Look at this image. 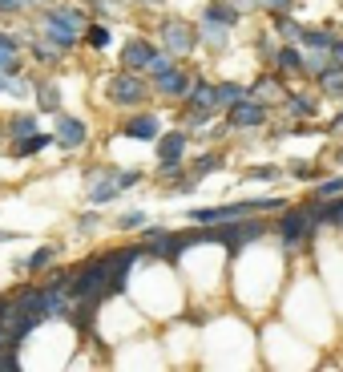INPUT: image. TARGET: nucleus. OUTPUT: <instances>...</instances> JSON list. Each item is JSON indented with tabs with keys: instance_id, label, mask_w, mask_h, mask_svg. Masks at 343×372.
<instances>
[{
	"instance_id": "nucleus-1",
	"label": "nucleus",
	"mask_w": 343,
	"mask_h": 372,
	"mask_svg": "<svg viewBox=\"0 0 343 372\" xmlns=\"http://www.w3.org/2000/svg\"><path fill=\"white\" fill-rule=\"evenodd\" d=\"M105 283H114V276H109V259H101V263L85 267V271H81V279H77V287H73V296L93 300V296H101V287H105Z\"/></svg>"
},
{
	"instance_id": "nucleus-2",
	"label": "nucleus",
	"mask_w": 343,
	"mask_h": 372,
	"mask_svg": "<svg viewBox=\"0 0 343 372\" xmlns=\"http://www.w3.org/2000/svg\"><path fill=\"white\" fill-rule=\"evenodd\" d=\"M311 227H315V214H307V210H295V214H287V219H283V235H287V243L303 239Z\"/></svg>"
},
{
	"instance_id": "nucleus-3",
	"label": "nucleus",
	"mask_w": 343,
	"mask_h": 372,
	"mask_svg": "<svg viewBox=\"0 0 343 372\" xmlns=\"http://www.w3.org/2000/svg\"><path fill=\"white\" fill-rule=\"evenodd\" d=\"M109 97H114V101H141V81H134V77H114V81H109Z\"/></svg>"
},
{
	"instance_id": "nucleus-4",
	"label": "nucleus",
	"mask_w": 343,
	"mask_h": 372,
	"mask_svg": "<svg viewBox=\"0 0 343 372\" xmlns=\"http://www.w3.org/2000/svg\"><path fill=\"white\" fill-rule=\"evenodd\" d=\"M61 134H57V142L61 146H81L85 142V126L77 121V117H61V126H57Z\"/></svg>"
},
{
	"instance_id": "nucleus-5",
	"label": "nucleus",
	"mask_w": 343,
	"mask_h": 372,
	"mask_svg": "<svg viewBox=\"0 0 343 372\" xmlns=\"http://www.w3.org/2000/svg\"><path fill=\"white\" fill-rule=\"evenodd\" d=\"M150 57H154V49L134 41V45H125V65H134V69H150Z\"/></svg>"
},
{
	"instance_id": "nucleus-6",
	"label": "nucleus",
	"mask_w": 343,
	"mask_h": 372,
	"mask_svg": "<svg viewBox=\"0 0 343 372\" xmlns=\"http://www.w3.org/2000/svg\"><path fill=\"white\" fill-rule=\"evenodd\" d=\"M161 162H178L182 158V150H186V138L182 134H170V138H161Z\"/></svg>"
},
{
	"instance_id": "nucleus-7",
	"label": "nucleus",
	"mask_w": 343,
	"mask_h": 372,
	"mask_svg": "<svg viewBox=\"0 0 343 372\" xmlns=\"http://www.w3.org/2000/svg\"><path fill=\"white\" fill-rule=\"evenodd\" d=\"M117 190H121V183H117V178H101V183L89 186V198H93V203H109Z\"/></svg>"
},
{
	"instance_id": "nucleus-8",
	"label": "nucleus",
	"mask_w": 343,
	"mask_h": 372,
	"mask_svg": "<svg viewBox=\"0 0 343 372\" xmlns=\"http://www.w3.org/2000/svg\"><path fill=\"white\" fill-rule=\"evenodd\" d=\"M166 41H170V49H178V53H182V49H194V37L186 33V24H170V28H166Z\"/></svg>"
},
{
	"instance_id": "nucleus-9",
	"label": "nucleus",
	"mask_w": 343,
	"mask_h": 372,
	"mask_svg": "<svg viewBox=\"0 0 343 372\" xmlns=\"http://www.w3.org/2000/svg\"><path fill=\"white\" fill-rule=\"evenodd\" d=\"M230 121H234V126H258V121H263V105H238V110L230 114Z\"/></svg>"
},
{
	"instance_id": "nucleus-10",
	"label": "nucleus",
	"mask_w": 343,
	"mask_h": 372,
	"mask_svg": "<svg viewBox=\"0 0 343 372\" xmlns=\"http://www.w3.org/2000/svg\"><path fill=\"white\" fill-rule=\"evenodd\" d=\"M154 130H158V121L154 117H137L125 126V134H134V138H154Z\"/></svg>"
},
{
	"instance_id": "nucleus-11",
	"label": "nucleus",
	"mask_w": 343,
	"mask_h": 372,
	"mask_svg": "<svg viewBox=\"0 0 343 372\" xmlns=\"http://www.w3.org/2000/svg\"><path fill=\"white\" fill-rule=\"evenodd\" d=\"M319 81H323V90H327V93H343V65H335V69H323Z\"/></svg>"
},
{
	"instance_id": "nucleus-12",
	"label": "nucleus",
	"mask_w": 343,
	"mask_h": 372,
	"mask_svg": "<svg viewBox=\"0 0 343 372\" xmlns=\"http://www.w3.org/2000/svg\"><path fill=\"white\" fill-rule=\"evenodd\" d=\"M0 69H17V49H12V41H0Z\"/></svg>"
},
{
	"instance_id": "nucleus-13",
	"label": "nucleus",
	"mask_w": 343,
	"mask_h": 372,
	"mask_svg": "<svg viewBox=\"0 0 343 372\" xmlns=\"http://www.w3.org/2000/svg\"><path fill=\"white\" fill-rule=\"evenodd\" d=\"M279 65H283V69H303V57H299L295 49H283V53H279Z\"/></svg>"
},
{
	"instance_id": "nucleus-14",
	"label": "nucleus",
	"mask_w": 343,
	"mask_h": 372,
	"mask_svg": "<svg viewBox=\"0 0 343 372\" xmlns=\"http://www.w3.org/2000/svg\"><path fill=\"white\" fill-rule=\"evenodd\" d=\"M89 45H97V49L109 45V28H105V24H93L89 28Z\"/></svg>"
},
{
	"instance_id": "nucleus-15",
	"label": "nucleus",
	"mask_w": 343,
	"mask_h": 372,
	"mask_svg": "<svg viewBox=\"0 0 343 372\" xmlns=\"http://www.w3.org/2000/svg\"><path fill=\"white\" fill-rule=\"evenodd\" d=\"M158 90H166V93H178V90H182V77L166 69V73H161V81H158Z\"/></svg>"
},
{
	"instance_id": "nucleus-16",
	"label": "nucleus",
	"mask_w": 343,
	"mask_h": 372,
	"mask_svg": "<svg viewBox=\"0 0 343 372\" xmlns=\"http://www.w3.org/2000/svg\"><path fill=\"white\" fill-rule=\"evenodd\" d=\"M49 259H53V247H45V251H37L33 259H24V267H33V271H41V267H49Z\"/></svg>"
},
{
	"instance_id": "nucleus-17",
	"label": "nucleus",
	"mask_w": 343,
	"mask_h": 372,
	"mask_svg": "<svg viewBox=\"0 0 343 372\" xmlns=\"http://www.w3.org/2000/svg\"><path fill=\"white\" fill-rule=\"evenodd\" d=\"M254 93H263L267 101H279V97H283V90H279L274 81H258V85H254Z\"/></svg>"
},
{
	"instance_id": "nucleus-18",
	"label": "nucleus",
	"mask_w": 343,
	"mask_h": 372,
	"mask_svg": "<svg viewBox=\"0 0 343 372\" xmlns=\"http://www.w3.org/2000/svg\"><path fill=\"white\" fill-rule=\"evenodd\" d=\"M238 97H243V90H238V85H222V90H218V101H222V105H234Z\"/></svg>"
},
{
	"instance_id": "nucleus-19",
	"label": "nucleus",
	"mask_w": 343,
	"mask_h": 372,
	"mask_svg": "<svg viewBox=\"0 0 343 372\" xmlns=\"http://www.w3.org/2000/svg\"><path fill=\"white\" fill-rule=\"evenodd\" d=\"M214 97H218V93L210 90V85H198V90H194V101H198V105H214Z\"/></svg>"
},
{
	"instance_id": "nucleus-20",
	"label": "nucleus",
	"mask_w": 343,
	"mask_h": 372,
	"mask_svg": "<svg viewBox=\"0 0 343 372\" xmlns=\"http://www.w3.org/2000/svg\"><path fill=\"white\" fill-rule=\"evenodd\" d=\"M340 190H343V178H331V183H323V186H319V198H335Z\"/></svg>"
},
{
	"instance_id": "nucleus-21",
	"label": "nucleus",
	"mask_w": 343,
	"mask_h": 372,
	"mask_svg": "<svg viewBox=\"0 0 343 372\" xmlns=\"http://www.w3.org/2000/svg\"><path fill=\"white\" fill-rule=\"evenodd\" d=\"M307 41H311V45L331 49V41H335V37H331V33H323V28H315V33H307Z\"/></svg>"
},
{
	"instance_id": "nucleus-22",
	"label": "nucleus",
	"mask_w": 343,
	"mask_h": 372,
	"mask_svg": "<svg viewBox=\"0 0 343 372\" xmlns=\"http://www.w3.org/2000/svg\"><path fill=\"white\" fill-rule=\"evenodd\" d=\"M210 21H234V8H222V4H214V8H210Z\"/></svg>"
},
{
	"instance_id": "nucleus-23",
	"label": "nucleus",
	"mask_w": 343,
	"mask_h": 372,
	"mask_svg": "<svg viewBox=\"0 0 343 372\" xmlns=\"http://www.w3.org/2000/svg\"><path fill=\"white\" fill-rule=\"evenodd\" d=\"M41 146H45V138H33V142H21V146H17V154H33V150H41Z\"/></svg>"
},
{
	"instance_id": "nucleus-24",
	"label": "nucleus",
	"mask_w": 343,
	"mask_h": 372,
	"mask_svg": "<svg viewBox=\"0 0 343 372\" xmlns=\"http://www.w3.org/2000/svg\"><path fill=\"white\" fill-rule=\"evenodd\" d=\"M41 105H45V110H57V90H45V93H41Z\"/></svg>"
},
{
	"instance_id": "nucleus-25",
	"label": "nucleus",
	"mask_w": 343,
	"mask_h": 372,
	"mask_svg": "<svg viewBox=\"0 0 343 372\" xmlns=\"http://www.w3.org/2000/svg\"><path fill=\"white\" fill-rule=\"evenodd\" d=\"M283 37H291V41H299V37H303V28H299V24H283Z\"/></svg>"
},
{
	"instance_id": "nucleus-26",
	"label": "nucleus",
	"mask_w": 343,
	"mask_h": 372,
	"mask_svg": "<svg viewBox=\"0 0 343 372\" xmlns=\"http://www.w3.org/2000/svg\"><path fill=\"white\" fill-rule=\"evenodd\" d=\"M331 57H335V65H343V41H331Z\"/></svg>"
},
{
	"instance_id": "nucleus-27",
	"label": "nucleus",
	"mask_w": 343,
	"mask_h": 372,
	"mask_svg": "<svg viewBox=\"0 0 343 372\" xmlns=\"http://www.w3.org/2000/svg\"><path fill=\"white\" fill-rule=\"evenodd\" d=\"M214 166H218V158H202V162H198V174H206V170H214Z\"/></svg>"
},
{
	"instance_id": "nucleus-28",
	"label": "nucleus",
	"mask_w": 343,
	"mask_h": 372,
	"mask_svg": "<svg viewBox=\"0 0 343 372\" xmlns=\"http://www.w3.org/2000/svg\"><path fill=\"white\" fill-rule=\"evenodd\" d=\"M17 4H21V0H0V8H17Z\"/></svg>"
},
{
	"instance_id": "nucleus-29",
	"label": "nucleus",
	"mask_w": 343,
	"mask_h": 372,
	"mask_svg": "<svg viewBox=\"0 0 343 372\" xmlns=\"http://www.w3.org/2000/svg\"><path fill=\"white\" fill-rule=\"evenodd\" d=\"M274 8H287V4H291V0H271Z\"/></svg>"
},
{
	"instance_id": "nucleus-30",
	"label": "nucleus",
	"mask_w": 343,
	"mask_h": 372,
	"mask_svg": "<svg viewBox=\"0 0 343 372\" xmlns=\"http://www.w3.org/2000/svg\"><path fill=\"white\" fill-rule=\"evenodd\" d=\"M335 130H343V117H335Z\"/></svg>"
},
{
	"instance_id": "nucleus-31",
	"label": "nucleus",
	"mask_w": 343,
	"mask_h": 372,
	"mask_svg": "<svg viewBox=\"0 0 343 372\" xmlns=\"http://www.w3.org/2000/svg\"><path fill=\"white\" fill-rule=\"evenodd\" d=\"M37 4H49V0H37Z\"/></svg>"
}]
</instances>
